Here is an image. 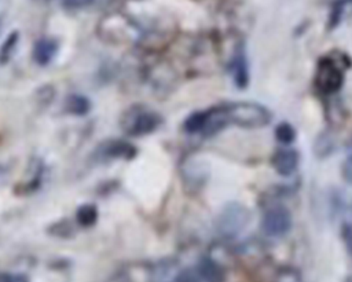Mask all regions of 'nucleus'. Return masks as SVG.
<instances>
[{"label":"nucleus","instance_id":"1","mask_svg":"<svg viewBox=\"0 0 352 282\" xmlns=\"http://www.w3.org/2000/svg\"><path fill=\"white\" fill-rule=\"evenodd\" d=\"M227 124H234L243 128H261L271 122V111L254 102H234L223 106Z\"/></svg>","mask_w":352,"mask_h":282},{"label":"nucleus","instance_id":"2","mask_svg":"<svg viewBox=\"0 0 352 282\" xmlns=\"http://www.w3.org/2000/svg\"><path fill=\"white\" fill-rule=\"evenodd\" d=\"M250 221V212L238 202L228 204L217 219L219 232L226 238H234L239 235Z\"/></svg>","mask_w":352,"mask_h":282},{"label":"nucleus","instance_id":"3","mask_svg":"<svg viewBox=\"0 0 352 282\" xmlns=\"http://www.w3.org/2000/svg\"><path fill=\"white\" fill-rule=\"evenodd\" d=\"M261 228L270 237H280L287 234L292 228L290 212L280 205L270 208L263 216Z\"/></svg>","mask_w":352,"mask_h":282},{"label":"nucleus","instance_id":"4","mask_svg":"<svg viewBox=\"0 0 352 282\" xmlns=\"http://www.w3.org/2000/svg\"><path fill=\"white\" fill-rule=\"evenodd\" d=\"M344 74L341 69L330 59L320 61L316 72V85L324 94L337 92L342 87Z\"/></svg>","mask_w":352,"mask_h":282},{"label":"nucleus","instance_id":"5","mask_svg":"<svg viewBox=\"0 0 352 282\" xmlns=\"http://www.w3.org/2000/svg\"><path fill=\"white\" fill-rule=\"evenodd\" d=\"M160 124V118L155 113L148 110L136 109L133 113L126 116L125 131L131 135H146L153 132Z\"/></svg>","mask_w":352,"mask_h":282},{"label":"nucleus","instance_id":"6","mask_svg":"<svg viewBox=\"0 0 352 282\" xmlns=\"http://www.w3.org/2000/svg\"><path fill=\"white\" fill-rule=\"evenodd\" d=\"M298 165V154L296 150L283 147L272 155V166L280 176H290Z\"/></svg>","mask_w":352,"mask_h":282},{"label":"nucleus","instance_id":"7","mask_svg":"<svg viewBox=\"0 0 352 282\" xmlns=\"http://www.w3.org/2000/svg\"><path fill=\"white\" fill-rule=\"evenodd\" d=\"M56 52V44L51 39H41L33 48V58L40 65H47Z\"/></svg>","mask_w":352,"mask_h":282},{"label":"nucleus","instance_id":"8","mask_svg":"<svg viewBox=\"0 0 352 282\" xmlns=\"http://www.w3.org/2000/svg\"><path fill=\"white\" fill-rule=\"evenodd\" d=\"M231 67H232L231 72H232L235 84L241 88L246 87V84L249 81V72H248V62H246V56H245L243 51H238L235 54Z\"/></svg>","mask_w":352,"mask_h":282},{"label":"nucleus","instance_id":"9","mask_svg":"<svg viewBox=\"0 0 352 282\" xmlns=\"http://www.w3.org/2000/svg\"><path fill=\"white\" fill-rule=\"evenodd\" d=\"M201 282H223V272L219 265L210 260L204 261L197 270Z\"/></svg>","mask_w":352,"mask_h":282},{"label":"nucleus","instance_id":"10","mask_svg":"<svg viewBox=\"0 0 352 282\" xmlns=\"http://www.w3.org/2000/svg\"><path fill=\"white\" fill-rule=\"evenodd\" d=\"M276 139L283 144H290L296 139V131L289 122H280L275 129Z\"/></svg>","mask_w":352,"mask_h":282},{"label":"nucleus","instance_id":"11","mask_svg":"<svg viewBox=\"0 0 352 282\" xmlns=\"http://www.w3.org/2000/svg\"><path fill=\"white\" fill-rule=\"evenodd\" d=\"M16 44H18V32H12L0 48V62L1 63L10 59V56L12 55Z\"/></svg>","mask_w":352,"mask_h":282},{"label":"nucleus","instance_id":"12","mask_svg":"<svg viewBox=\"0 0 352 282\" xmlns=\"http://www.w3.org/2000/svg\"><path fill=\"white\" fill-rule=\"evenodd\" d=\"M77 220L82 226H91L96 220V208L92 205H84L77 212Z\"/></svg>","mask_w":352,"mask_h":282},{"label":"nucleus","instance_id":"13","mask_svg":"<svg viewBox=\"0 0 352 282\" xmlns=\"http://www.w3.org/2000/svg\"><path fill=\"white\" fill-rule=\"evenodd\" d=\"M69 105H70V111L76 114H84L89 107L87 99H84L82 96H73Z\"/></svg>","mask_w":352,"mask_h":282},{"label":"nucleus","instance_id":"14","mask_svg":"<svg viewBox=\"0 0 352 282\" xmlns=\"http://www.w3.org/2000/svg\"><path fill=\"white\" fill-rule=\"evenodd\" d=\"M341 175L345 179V182L352 184V154H349L344 160V162L341 165Z\"/></svg>","mask_w":352,"mask_h":282},{"label":"nucleus","instance_id":"15","mask_svg":"<svg viewBox=\"0 0 352 282\" xmlns=\"http://www.w3.org/2000/svg\"><path fill=\"white\" fill-rule=\"evenodd\" d=\"M275 282H300V278H298V274L296 271H292V270H285L282 271Z\"/></svg>","mask_w":352,"mask_h":282},{"label":"nucleus","instance_id":"16","mask_svg":"<svg viewBox=\"0 0 352 282\" xmlns=\"http://www.w3.org/2000/svg\"><path fill=\"white\" fill-rule=\"evenodd\" d=\"M94 0H62V4L69 8H80L91 4Z\"/></svg>","mask_w":352,"mask_h":282},{"label":"nucleus","instance_id":"17","mask_svg":"<svg viewBox=\"0 0 352 282\" xmlns=\"http://www.w3.org/2000/svg\"><path fill=\"white\" fill-rule=\"evenodd\" d=\"M0 282H28L23 275L19 274H1Z\"/></svg>","mask_w":352,"mask_h":282},{"label":"nucleus","instance_id":"18","mask_svg":"<svg viewBox=\"0 0 352 282\" xmlns=\"http://www.w3.org/2000/svg\"><path fill=\"white\" fill-rule=\"evenodd\" d=\"M348 282H352V281H348Z\"/></svg>","mask_w":352,"mask_h":282}]
</instances>
